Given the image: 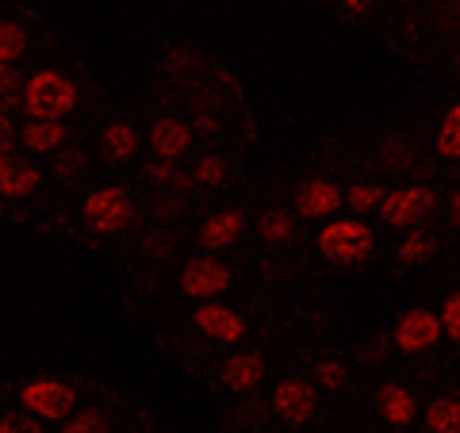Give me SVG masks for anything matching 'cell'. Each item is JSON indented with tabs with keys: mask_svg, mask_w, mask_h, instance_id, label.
Here are the masks:
<instances>
[{
	"mask_svg": "<svg viewBox=\"0 0 460 433\" xmlns=\"http://www.w3.org/2000/svg\"><path fill=\"white\" fill-rule=\"evenodd\" d=\"M77 104L81 93L62 69H35L27 77L20 111L27 115V123H66V115H74Z\"/></svg>",
	"mask_w": 460,
	"mask_h": 433,
	"instance_id": "6da1fadb",
	"label": "cell"
},
{
	"mask_svg": "<svg viewBox=\"0 0 460 433\" xmlns=\"http://www.w3.org/2000/svg\"><path fill=\"white\" fill-rule=\"evenodd\" d=\"M314 245H319L323 261L330 265H365L376 253V230L365 219H357V215H345V219L323 223Z\"/></svg>",
	"mask_w": 460,
	"mask_h": 433,
	"instance_id": "7a4b0ae2",
	"label": "cell"
},
{
	"mask_svg": "<svg viewBox=\"0 0 460 433\" xmlns=\"http://www.w3.org/2000/svg\"><path fill=\"white\" fill-rule=\"evenodd\" d=\"M81 219L93 234H123V230L138 223V199L123 184H100V189L84 196Z\"/></svg>",
	"mask_w": 460,
	"mask_h": 433,
	"instance_id": "3957f363",
	"label": "cell"
},
{
	"mask_svg": "<svg viewBox=\"0 0 460 433\" xmlns=\"http://www.w3.org/2000/svg\"><path fill=\"white\" fill-rule=\"evenodd\" d=\"M20 411L39 418L42 426H66L81 411L77 387L62 376H35L20 387Z\"/></svg>",
	"mask_w": 460,
	"mask_h": 433,
	"instance_id": "277c9868",
	"label": "cell"
},
{
	"mask_svg": "<svg viewBox=\"0 0 460 433\" xmlns=\"http://www.w3.org/2000/svg\"><path fill=\"white\" fill-rule=\"evenodd\" d=\"M230 284H234V269L219 257H189L181 269V296H189L196 307L199 303H215L219 296L230 292Z\"/></svg>",
	"mask_w": 460,
	"mask_h": 433,
	"instance_id": "5b68a950",
	"label": "cell"
},
{
	"mask_svg": "<svg viewBox=\"0 0 460 433\" xmlns=\"http://www.w3.org/2000/svg\"><path fill=\"white\" fill-rule=\"evenodd\" d=\"M438 208V192L429 189V184H402V189H392L384 199V223L387 226H395V230H422V223L434 215Z\"/></svg>",
	"mask_w": 460,
	"mask_h": 433,
	"instance_id": "8992f818",
	"label": "cell"
},
{
	"mask_svg": "<svg viewBox=\"0 0 460 433\" xmlns=\"http://www.w3.org/2000/svg\"><path fill=\"white\" fill-rule=\"evenodd\" d=\"M441 338H445L441 314L429 311V307H407V311H402L399 319H395V326H392L395 349H399V353H411V357L438 349Z\"/></svg>",
	"mask_w": 460,
	"mask_h": 433,
	"instance_id": "52a82bcc",
	"label": "cell"
},
{
	"mask_svg": "<svg viewBox=\"0 0 460 433\" xmlns=\"http://www.w3.org/2000/svg\"><path fill=\"white\" fill-rule=\"evenodd\" d=\"M269 411L280 418L284 426H307L314 411H319V387H314L311 380L304 376H292V380H280L277 387H272V399H269Z\"/></svg>",
	"mask_w": 460,
	"mask_h": 433,
	"instance_id": "ba28073f",
	"label": "cell"
},
{
	"mask_svg": "<svg viewBox=\"0 0 460 433\" xmlns=\"http://www.w3.org/2000/svg\"><path fill=\"white\" fill-rule=\"evenodd\" d=\"M192 326L204 334L208 341L215 345H238L242 338L250 334V326H246V314L234 311L230 303H199L196 314H192Z\"/></svg>",
	"mask_w": 460,
	"mask_h": 433,
	"instance_id": "9c48e42d",
	"label": "cell"
},
{
	"mask_svg": "<svg viewBox=\"0 0 460 433\" xmlns=\"http://www.w3.org/2000/svg\"><path fill=\"white\" fill-rule=\"evenodd\" d=\"M341 208H345V189L330 177H311L296 189V215H304V219L330 223Z\"/></svg>",
	"mask_w": 460,
	"mask_h": 433,
	"instance_id": "30bf717a",
	"label": "cell"
},
{
	"mask_svg": "<svg viewBox=\"0 0 460 433\" xmlns=\"http://www.w3.org/2000/svg\"><path fill=\"white\" fill-rule=\"evenodd\" d=\"M192 123L181 119V115H157L150 123V150H154V162H172L181 165V157H189L192 150Z\"/></svg>",
	"mask_w": 460,
	"mask_h": 433,
	"instance_id": "8fae6325",
	"label": "cell"
},
{
	"mask_svg": "<svg viewBox=\"0 0 460 433\" xmlns=\"http://www.w3.org/2000/svg\"><path fill=\"white\" fill-rule=\"evenodd\" d=\"M242 234H246V215H242L238 208H219V211H211L204 223H199L196 230V245L204 250L208 257L215 253H223L230 250Z\"/></svg>",
	"mask_w": 460,
	"mask_h": 433,
	"instance_id": "7c38bea8",
	"label": "cell"
},
{
	"mask_svg": "<svg viewBox=\"0 0 460 433\" xmlns=\"http://www.w3.org/2000/svg\"><path fill=\"white\" fill-rule=\"evenodd\" d=\"M265 372H269V365H265L261 353L257 349H238L219 365V384L226 387L230 395H246L265 380Z\"/></svg>",
	"mask_w": 460,
	"mask_h": 433,
	"instance_id": "4fadbf2b",
	"label": "cell"
},
{
	"mask_svg": "<svg viewBox=\"0 0 460 433\" xmlns=\"http://www.w3.org/2000/svg\"><path fill=\"white\" fill-rule=\"evenodd\" d=\"M42 189V169L20 162L12 154H0V199H31Z\"/></svg>",
	"mask_w": 460,
	"mask_h": 433,
	"instance_id": "5bb4252c",
	"label": "cell"
},
{
	"mask_svg": "<svg viewBox=\"0 0 460 433\" xmlns=\"http://www.w3.org/2000/svg\"><path fill=\"white\" fill-rule=\"evenodd\" d=\"M100 154H104L111 165L135 162V154H138V127L127 123V119L104 123V131H100Z\"/></svg>",
	"mask_w": 460,
	"mask_h": 433,
	"instance_id": "9a60e30c",
	"label": "cell"
},
{
	"mask_svg": "<svg viewBox=\"0 0 460 433\" xmlns=\"http://www.w3.org/2000/svg\"><path fill=\"white\" fill-rule=\"evenodd\" d=\"M223 96L219 89H211V84H196L192 89V131L196 135H204V138H215L219 135V127H223Z\"/></svg>",
	"mask_w": 460,
	"mask_h": 433,
	"instance_id": "2e32d148",
	"label": "cell"
},
{
	"mask_svg": "<svg viewBox=\"0 0 460 433\" xmlns=\"http://www.w3.org/2000/svg\"><path fill=\"white\" fill-rule=\"evenodd\" d=\"M414 411H419V402H414V395L407 392L402 384H384L380 392H376V414L384 418L387 426H411L414 422Z\"/></svg>",
	"mask_w": 460,
	"mask_h": 433,
	"instance_id": "e0dca14e",
	"label": "cell"
},
{
	"mask_svg": "<svg viewBox=\"0 0 460 433\" xmlns=\"http://www.w3.org/2000/svg\"><path fill=\"white\" fill-rule=\"evenodd\" d=\"M20 142L39 157H58L69 146V127L66 123H23Z\"/></svg>",
	"mask_w": 460,
	"mask_h": 433,
	"instance_id": "ac0fdd59",
	"label": "cell"
},
{
	"mask_svg": "<svg viewBox=\"0 0 460 433\" xmlns=\"http://www.w3.org/2000/svg\"><path fill=\"white\" fill-rule=\"evenodd\" d=\"M296 215L288 208H269L261 211V219H257V234H261L265 245H288L296 242Z\"/></svg>",
	"mask_w": 460,
	"mask_h": 433,
	"instance_id": "d6986e66",
	"label": "cell"
},
{
	"mask_svg": "<svg viewBox=\"0 0 460 433\" xmlns=\"http://www.w3.org/2000/svg\"><path fill=\"white\" fill-rule=\"evenodd\" d=\"M142 177H146L154 184V192H189L192 189V172L172 165V162H146V169H142Z\"/></svg>",
	"mask_w": 460,
	"mask_h": 433,
	"instance_id": "ffe728a7",
	"label": "cell"
},
{
	"mask_svg": "<svg viewBox=\"0 0 460 433\" xmlns=\"http://www.w3.org/2000/svg\"><path fill=\"white\" fill-rule=\"evenodd\" d=\"M434 253H438V238L429 234V230H407L395 245L399 265H426Z\"/></svg>",
	"mask_w": 460,
	"mask_h": 433,
	"instance_id": "44dd1931",
	"label": "cell"
},
{
	"mask_svg": "<svg viewBox=\"0 0 460 433\" xmlns=\"http://www.w3.org/2000/svg\"><path fill=\"white\" fill-rule=\"evenodd\" d=\"M189 172H192V184H199V189H223L230 181V162L223 154H199Z\"/></svg>",
	"mask_w": 460,
	"mask_h": 433,
	"instance_id": "7402d4cb",
	"label": "cell"
},
{
	"mask_svg": "<svg viewBox=\"0 0 460 433\" xmlns=\"http://www.w3.org/2000/svg\"><path fill=\"white\" fill-rule=\"evenodd\" d=\"M426 429L429 433H460V399L441 395L426 407Z\"/></svg>",
	"mask_w": 460,
	"mask_h": 433,
	"instance_id": "603a6c76",
	"label": "cell"
},
{
	"mask_svg": "<svg viewBox=\"0 0 460 433\" xmlns=\"http://www.w3.org/2000/svg\"><path fill=\"white\" fill-rule=\"evenodd\" d=\"M438 154L445 162H460V100L445 108L438 123Z\"/></svg>",
	"mask_w": 460,
	"mask_h": 433,
	"instance_id": "cb8c5ba5",
	"label": "cell"
},
{
	"mask_svg": "<svg viewBox=\"0 0 460 433\" xmlns=\"http://www.w3.org/2000/svg\"><path fill=\"white\" fill-rule=\"evenodd\" d=\"M384 199H387V192L380 189V184H368V181L353 184V189H345V208H349L357 219H365V215L380 211V208H384Z\"/></svg>",
	"mask_w": 460,
	"mask_h": 433,
	"instance_id": "d4e9b609",
	"label": "cell"
},
{
	"mask_svg": "<svg viewBox=\"0 0 460 433\" xmlns=\"http://www.w3.org/2000/svg\"><path fill=\"white\" fill-rule=\"evenodd\" d=\"M345 380H349V368H345L341 357H323V360H314L311 384L319 387V392H341Z\"/></svg>",
	"mask_w": 460,
	"mask_h": 433,
	"instance_id": "484cf974",
	"label": "cell"
},
{
	"mask_svg": "<svg viewBox=\"0 0 460 433\" xmlns=\"http://www.w3.org/2000/svg\"><path fill=\"white\" fill-rule=\"evenodd\" d=\"M23 54H27V31L16 20L0 16V66H20Z\"/></svg>",
	"mask_w": 460,
	"mask_h": 433,
	"instance_id": "4316f807",
	"label": "cell"
},
{
	"mask_svg": "<svg viewBox=\"0 0 460 433\" xmlns=\"http://www.w3.org/2000/svg\"><path fill=\"white\" fill-rule=\"evenodd\" d=\"M23 89L27 77L20 74V66H0V111H16L23 108Z\"/></svg>",
	"mask_w": 460,
	"mask_h": 433,
	"instance_id": "83f0119b",
	"label": "cell"
},
{
	"mask_svg": "<svg viewBox=\"0 0 460 433\" xmlns=\"http://www.w3.org/2000/svg\"><path fill=\"white\" fill-rule=\"evenodd\" d=\"M62 433H111V418H108L104 407H81L62 426Z\"/></svg>",
	"mask_w": 460,
	"mask_h": 433,
	"instance_id": "f1b7e54d",
	"label": "cell"
},
{
	"mask_svg": "<svg viewBox=\"0 0 460 433\" xmlns=\"http://www.w3.org/2000/svg\"><path fill=\"white\" fill-rule=\"evenodd\" d=\"M165 74L172 77V81H192L196 77V69H199V54L192 50V47H172L169 54H165Z\"/></svg>",
	"mask_w": 460,
	"mask_h": 433,
	"instance_id": "f546056e",
	"label": "cell"
},
{
	"mask_svg": "<svg viewBox=\"0 0 460 433\" xmlns=\"http://www.w3.org/2000/svg\"><path fill=\"white\" fill-rule=\"evenodd\" d=\"M380 157L387 162V169H407L414 162V146L402 135H392L380 142Z\"/></svg>",
	"mask_w": 460,
	"mask_h": 433,
	"instance_id": "4dcf8cb0",
	"label": "cell"
},
{
	"mask_svg": "<svg viewBox=\"0 0 460 433\" xmlns=\"http://www.w3.org/2000/svg\"><path fill=\"white\" fill-rule=\"evenodd\" d=\"M184 208H189V199L181 192H154V204H150V215L157 223H169V219H181Z\"/></svg>",
	"mask_w": 460,
	"mask_h": 433,
	"instance_id": "1f68e13d",
	"label": "cell"
},
{
	"mask_svg": "<svg viewBox=\"0 0 460 433\" xmlns=\"http://www.w3.org/2000/svg\"><path fill=\"white\" fill-rule=\"evenodd\" d=\"M172 250H177V238H172L169 226H154L142 234V253L146 257H169Z\"/></svg>",
	"mask_w": 460,
	"mask_h": 433,
	"instance_id": "d6a6232c",
	"label": "cell"
},
{
	"mask_svg": "<svg viewBox=\"0 0 460 433\" xmlns=\"http://www.w3.org/2000/svg\"><path fill=\"white\" fill-rule=\"evenodd\" d=\"M81 172H84V150L81 146H66L54 157V177L74 181V177H81Z\"/></svg>",
	"mask_w": 460,
	"mask_h": 433,
	"instance_id": "836d02e7",
	"label": "cell"
},
{
	"mask_svg": "<svg viewBox=\"0 0 460 433\" xmlns=\"http://www.w3.org/2000/svg\"><path fill=\"white\" fill-rule=\"evenodd\" d=\"M0 433H47V426L23 411H8V414H0Z\"/></svg>",
	"mask_w": 460,
	"mask_h": 433,
	"instance_id": "e575fe53",
	"label": "cell"
},
{
	"mask_svg": "<svg viewBox=\"0 0 460 433\" xmlns=\"http://www.w3.org/2000/svg\"><path fill=\"white\" fill-rule=\"evenodd\" d=\"M441 314V326H445V338L460 345V292H453L445 299V307L438 311Z\"/></svg>",
	"mask_w": 460,
	"mask_h": 433,
	"instance_id": "d590c367",
	"label": "cell"
},
{
	"mask_svg": "<svg viewBox=\"0 0 460 433\" xmlns=\"http://www.w3.org/2000/svg\"><path fill=\"white\" fill-rule=\"evenodd\" d=\"M12 146H16V127H12V119L4 111H0V154H12Z\"/></svg>",
	"mask_w": 460,
	"mask_h": 433,
	"instance_id": "8d00e7d4",
	"label": "cell"
},
{
	"mask_svg": "<svg viewBox=\"0 0 460 433\" xmlns=\"http://www.w3.org/2000/svg\"><path fill=\"white\" fill-rule=\"evenodd\" d=\"M345 12H349V16H368V12L372 8H376V4H372V0H345V4H341Z\"/></svg>",
	"mask_w": 460,
	"mask_h": 433,
	"instance_id": "74e56055",
	"label": "cell"
},
{
	"mask_svg": "<svg viewBox=\"0 0 460 433\" xmlns=\"http://www.w3.org/2000/svg\"><path fill=\"white\" fill-rule=\"evenodd\" d=\"M449 215H453V223L460 226V189H453V196H449Z\"/></svg>",
	"mask_w": 460,
	"mask_h": 433,
	"instance_id": "f35d334b",
	"label": "cell"
},
{
	"mask_svg": "<svg viewBox=\"0 0 460 433\" xmlns=\"http://www.w3.org/2000/svg\"><path fill=\"white\" fill-rule=\"evenodd\" d=\"M445 12H453V16H460V0H453V4H445Z\"/></svg>",
	"mask_w": 460,
	"mask_h": 433,
	"instance_id": "ab89813d",
	"label": "cell"
},
{
	"mask_svg": "<svg viewBox=\"0 0 460 433\" xmlns=\"http://www.w3.org/2000/svg\"><path fill=\"white\" fill-rule=\"evenodd\" d=\"M456 74H460V50H456Z\"/></svg>",
	"mask_w": 460,
	"mask_h": 433,
	"instance_id": "60d3db41",
	"label": "cell"
},
{
	"mask_svg": "<svg viewBox=\"0 0 460 433\" xmlns=\"http://www.w3.org/2000/svg\"><path fill=\"white\" fill-rule=\"evenodd\" d=\"M422 433H429V429H422Z\"/></svg>",
	"mask_w": 460,
	"mask_h": 433,
	"instance_id": "b9f144b4",
	"label": "cell"
}]
</instances>
